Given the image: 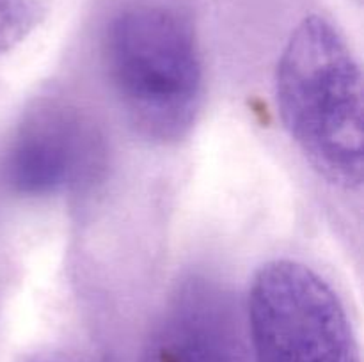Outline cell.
<instances>
[{"instance_id": "cell-4", "label": "cell", "mask_w": 364, "mask_h": 362, "mask_svg": "<svg viewBox=\"0 0 364 362\" xmlns=\"http://www.w3.org/2000/svg\"><path fill=\"white\" fill-rule=\"evenodd\" d=\"M102 138L75 106L43 102L25 116L6 158V177L23 197L68 194L95 180Z\"/></svg>"}, {"instance_id": "cell-5", "label": "cell", "mask_w": 364, "mask_h": 362, "mask_svg": "<svg viewBox=\"0 0 364 362\" xmlns=\"http://www.w3.org/2000/svg\"><path fill=\"white\" fill-rule=\"evenodd\" d=\"M142 362H242L231 298L205 277H188L160 311Z\"/></svg>"}, {"instance_id": "cell-1", "label": "cell", "mask_w": 364, "mask_h": 362, "mask_svg": "<svg viewBox=\"0 0 364 362\" xmlns=\"http://www.w3.org/2000/svg\"><path fill=\"white\" fill-rule=\"evenodd\" d=\"M274 98L288 137L320 177L363 185V77L347 39L327 18L306 16L284 43Z\"/></svg>"}, {"instance_id": "cell-2", "label": "cell", "mask_w": 364, "mask_h": 362, "mask_svg": "<svg viewBox=\"0 0 364 362\" xmlns=\"http://www.w3.org/2000/svg\"><path fill=\"white\" fill-rule=\"evenodd\" d=\"M110 87L128 123L153 144H176L194 128L205 73L191 23L156 4L114 14L103 39Z\"/></svg>"}, {"instance_id": "cell-6", "label": "cell", "mask_w": 364, "mask_h": 362, "mask_svg": "<svg viewBox=\"0 0 364 362\" xmlns=\"http://www.w3.org/2000/svg\"><path fill=\"white\" fill-rule=\"evenodd\" d=\"M45 14L46 0H0V50L27 38Z\"/></svg>"}, {"instance_id": "cell-3", "label": "cell", "mask_w": 364, "mask_h": 362, "mask_svg": "<svg viewBox=\"0 0 364 362\" xmlns=\"http://www.w3.org/2000/svg\"><path fill=\"white\" fill-rule=\"evenodd\" d=\"M256 362H358L347 309L329 283L295 259H272L245 298Z\"/></svg>"}]
</instances>
